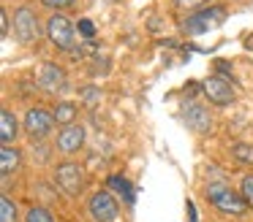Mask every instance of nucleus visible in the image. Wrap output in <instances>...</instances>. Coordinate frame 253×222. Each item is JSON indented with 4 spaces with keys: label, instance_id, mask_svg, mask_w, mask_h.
Returning a JSON list of instances; mask_svg holds the SVG:
<instances>
[{
    "label": "nucleus",
    "instance_id": "nucleus-1",
    "mask_svg": "<svg viewBox=\"0 0 253 222\" xmlns=\"http://www.w3.org/2000/svg\"><path fill=\"white\" fill-rule=\"evenodd\" d=\"M204 195H207L210 206H215L220 214L242 217L248 211V203H245V198H242V192L231 190L229 184H223V182H210L207 190H204Z\"/></svg>",
    "mask_w": 253,
    "mask_h": 222
},
{
    "label": "nucleus",
    "instance_id": "nucleus-2",
    "mask_svg": "<svg viewBox=\"0 0 253 222\" xmlns=\"http://www.w3.org/2000/svg\"><path fill=\"white\" fill-rule=\"evenodd\" d=\"M223 19H226V8L223 5H212V8H204V11H199V14H191L182 22V30H185L188 35H202V32L223 25Z\"/></svg>",
    "mask_w": 253,
    "mask_h": 222
},
{
    "label": "nucleus",
    "instance_id": "nucleus-3",
    "mask_svg": "<svg viewBox=\"0 0 253 222\" xmlns=\"http://www.w3.org/2000/svg\"><path fill=\"white\" fill-rule=\"evenodd\" d=\"M55 184L68 195V198H77L84 192V173L77 162H60L55 168Z\"/></svg>",
    "mask_w": 253,
    "mask_h": 222
},
{
    "label": "nucleus",
    "instance_id": "nucleus-4",
    "mask_svg": "<svg viewBox=\"0 0 253 222\" xmlns=\"http://www.w3.org/2000/svg\"><path fill=\"white\" fill-rule=\"evenodd\" d=\"M14 35H17V41L25 43V46H30V43L39 41V35H41L39 16H36L28 5H22V8L14 11Z\"/></svg>",
    "mask_w": 253,
    "mask_h": 222
},
{
    "label": "nucleus",
    "instance_id": "nucleus-5",
    "mask_svg": "<svg viewBox=\"0 0 253 222\" xmlns=\"http://www.w3.org/2000/svg\"><path fill=\"white\" fill-rule=\"evenodd\" d=\"M90 217H93L95 222H115L117 214H120V203L115 200V195L106 192V190H98V192L90 195Z\"/></svg>",
    "mask_w": 253,
    "mask_h": 222
},
{
    "label": "nucleus",
    "instance_id": "nucleus-6",
    "mask_svg": "<svg viewBox=\"0 0 253 222\" xmlns=\"http://www.w3.org/2000/svg\"><path fill=\"white\" fill-rule=\"evenodd\" d=\"M22 125H25V133H28L30 141H41L52 133V127H55V114H49L46 108H30V111L25 114Z\"/></svg>",
    "mask_w": 253,
    "mask_h": 222
},
{
    "label": "nucleus",
    "instance_id": "nucleus-7",
    "mask_svg": "<svg viewBox=\"0 0 253 222\" xmlns=\"http://www.w3.org/2000/svg\"><path fill=\"white\" fill-rule=\"evenodd\" d=\"M46 35H49V41L55 43L57 49H71L74 41H77V30H74V25L68 22V16H63V14L49 16V22H46Z\"/></svg>",
    "mask_w": 253,
    "mask_h": 222
},
{
    "label": "nucleus",
    "instance_id": "nucleus-8",
    "mask_svg": "<svg viewBox=\"0 0 253 222\" xmlns=\"http://www.w3.org/2000/svg\"><path fill=\"white\" fill-rule=\"evenodd\" d=\"M36 84H39L44 92H49V95H57V92L66 90L68 76H66V70H63L60 65H55V63H44L39 70H36Z\"/></svg>",
    "mask_w": 253,
    "mask_h": 222
},
{
    "label": "nucleus",
    "instance_id": "nucleus-9",
    "mask_svg": "<svg viewBox=\"0 0 253 222\" xmlns=\"http://www.w3.org/2000/svg\"><path fill=\"white\" fill-rule=\"evenodd\" d=\"M182 119H185V125L193 130V133L204 135L212 130V117H210V111L204 106H199V103H188V106H182Z\"/></svg>",
    "mask_w": 253,
    "mask_h": 222
},
{
    "label": "nucleus",
    "instance_id": "nucleus-10",
    "mask_svg": "<svg viewBox=\"0 0 253 222\" xmlns=\"http://www.w3.org/2000/svg\"><path fill=\"white\" fill-rule=\"evenodd\" d=\"M84 144V127L79 122L74 125H66V127L57 133V152H63V155H77L79 149H82Z\"/></svg>",
    "mask_w": 253,
    "mask_h": 222
},
{
    "label": "nucleus",
    "instance_id": "nucleus-11",
    "mask_svg": "<svg viewBox=\"0 0 253 222\" xmlns=\"http://www.w3.org/2000/svg\"><path fill=\"white\" fill-rule=\"evenodd\" d=\"M202 87H204V95H207L215 106H229V103H234V90H231V84L226 79H220V76L204 79Z\"/></svg>",
    "mask_w": 253,
    "mask_h": 222
},
{
    "label": "nucleus",
    "instance_id": "nucleus-12",
    "mask_svg": "<svg viewBox=\"0 0 253 222\" xmlns=\"http://www.w3.org/2000/svg\"><path fill=\"white\" fill-rule=\"evenodd\" d=\"M17 133H19L17 117H14L8 108H3V111H0V141H3V146H11L14 138H17Z\"/></svg>",
    "mask_w": 253,
    "mask_h": 222
},
{
    "label": "nucleus",
    "instance_id": "nucleus-13",
    "mask_svg": "<svg viewBox=\"0 0 253 222\" xmlns=\"http://www.w3.org/2000/svg\"><path fill=\"white\" fill-rule=\"evenodd\" d=\"M19 162H22V157L14 146H0V173H3V179L11 176L19 168Z\"/></svg>",
    "mask_w": 253,
    "mask_h": 222
},
{
    "label": "nucleus",
    "instance_id": "nucleus-14",
    "mask_svg": "<svg viewBox=\"0 0 253 222\" xmlns=\"http://www.w3.org/2000/svg\"><path fill=\"white\" fill-rule=\"evenodd\" d=\"M109 184L112 190H115L117 195H123V200H126V206H133L136 203V192H133V187H131V182L128 179H123V176H109Z\"/></svg>",
    "mask_w": 253,
    "mask_h": 222
},
{
    "label": "nucleus",
    "instance_id": "nucleus-15",
    "mask_svg": "<svg viewBox=\"0 0 253 222\" xmlns=\"http://www.w3.org/2000/svg\"><path fill=\"white\" fill-rule=\"evenodd\" d=\"M55 122H60L63 127L77 122V103H71V100H60V103H57V108H55Z\"/></svg>",
    "mask_w": 253,
    "mask_h": 222
},
{
    "label": "nucleus",
    "instance_id": "nucleus-16",
    "mask_svg": "<svg viewBox=\"0 0 253 222\" xmlns=\"http://www.w3.org/2000/svg\"><path fill=\"white\" fill-rule=\"evenodd\" d=\"M231 157L242 165H253V144H234L231 146Z\"/></svg>",
    "mask_w": 253,
    "mask_h": 222
},
{
    "label": "nucleus",
    "instance_id": "nucleus-17",
    "mask_svg": "<svg viewBox=\"0 0 253 222\" xmlns=\"http://www.w3.org/2000/svg\"><path fill=\"white\" fill-rule=\"evenodd\" d=\"M0 222H17V203L11 198H0Z\"/></svg>",
    "mask_w": 253,
    "mask_h": 222
},
{
    "label": "nucleus",
    "instance_id": "nucleus-18",
    "mask_svg": "<svg viewBox=\"0 0 253 222\" xmlns=\"http://www.w3.org/2000/svg\"><path fill=\"white\" fill-rule=\"evenodd\" d=\"M25 222H55V217H52L44 206H33V209L28 211V217H25Z\"/></svg>",
    "mask_w": 253,
    "mask_h": 222
},
{
    "label": "nucleus",
    "instance_id": "nucleus-19",
    "mask_svg": "<svg viewBox=\"0 0 253 222\" xmlns=\"http://www.w3.org/2000/svg\"><path fill=\"white\" fill-rule=\"evenodd\" d=\"M240 192H242V198H245L248 209H253V173H248V176L242 179V184H240Z\"/></svg>",
    "mask_w": 253,
    "mask_h": 222
},
{
    "label": "nucleus",
    "instance_id": "nucleus-20",
    "mask_svg": "<svg viewBox=\"0 0 253 222\" xmlns=\"http://www.w3.org/2000/svg\"><path fill=\"white\" fill-rule=\"evenodd\" d=\"M79 97H82L87 106H95V103L101 100V90L98 87H82V90H79Z\"/></svg>",
    "mask_w": 253,
    "mask_h": 222
},
{
    "label": "nucleus",
    "instance_id": "nucleus-21",
    "mask_svg": "<svg viewBox=\"0 0 253 222\" xmlns=\"http://www.w3.org/2000/svg\"><path fill=\"white\" fill-rule=\"evenodd\" d=\"M77 27H79V32H82V38H87V41H90V38H95V25L90 19H79Z\"/></svg>",
    "mask_w": 253,
    "mask_h": 222
},
{
    "label": "nucleus",
    "instance_id": "nucleus-22",
    "mask_svg": "<svg viewBox=\"0 0 253 222\" xmlns=\"http://www.w3.org/2000/svg\"><path fill=\"white\" fill-rule=\"evenodd\" d=\"M204 3H210V0H174V5H177V8H182V11H193V8H202Z\"/></svg>",
    "mask_w": 253,
    "mask_h": 222
},
{
    "label": "nucleus",
    "instance_id": "nucleus-23",
    "mask_svg": "<svg viewBox=\"0 0 253 222\" xmlns=\"http://www.w3.org/2000/svg\"><path fill=\"white\" fill-rule=\"evenodd\" d=\"M0 32H3V38L11 32V25H8V11H0Z\"/></svg>",
    "mask_w": 253,
    "mask_h": 222
},
{
    "label": "nucleus",
    "instance_id": "nucleus-24",
    "mask_svg": "<svg viewBox=\"0 0 253 222\" xmlns=\"http://www.w3.org/2000/svg\"><path fill=\"white\" fill-rule=\"evenodd\" d=\"M44 5H49V8H66V5H71L74 0H41Z\"/></svg>",
    "mask_w": 253,
    "mask_h": 222
}]
</instances>
